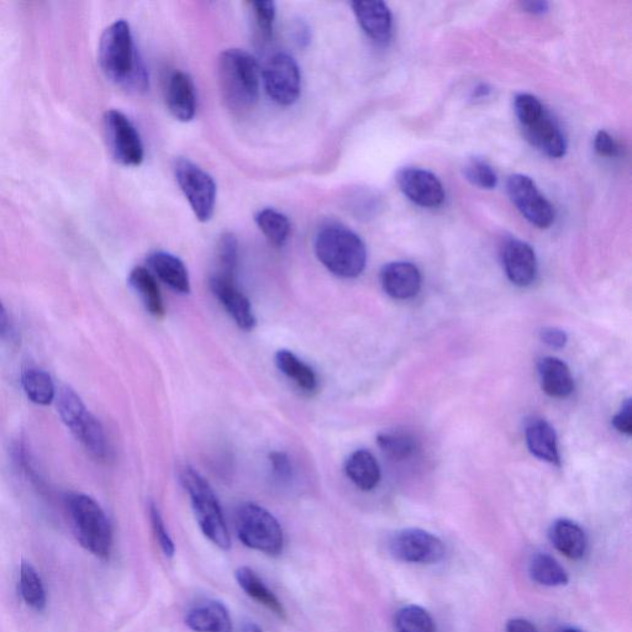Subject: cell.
Segmentation results:
<instances>
[{"instance_id": "1", "label": "cell", "mask_w": 632, "mask_h": 632, "mask_svg": "<svg viewBox=\"0 0 632 632\" xmlns=\"http://www.w3.org/2000/svg\"><path fill=\"white\" fill-rule=\"evenodd\" d=\"M99 65L104 75L120 86L142 91L149 82L125 20L115 21L105 29L99 44Z\"/></svg>"}, {"instance_id": "2", "label": "cell", "mask_w": 632, "mask_h": 632, "mask_svg": "<svg viewBox=\"0 0 632 632\" xmlns=\"http://www.w3.org/2000/svg\"><path fill=\"white\" fill-rule=\"evenodd\" d=\"M260 67L254 56L241 49L221 52L218 82L226 107L236 114L250 112L260 97Z\"/></svg>"}, {"instance_id": "3", "label": "cell", "mask_w": 632, "mask_h": 632, "mask_svg": "<svg viewBox=\"0 0 632 632\" xmlns=\"http://www.w3.org/2000/svg\"><path fill=\"white\" fill-rule=\"evenodd\" d=\"M314 247L319 261L337 277L357 278L365 271V242L344 225L330 224L321 228L316 234Z\"/></svg>"}, {"instance_id": "4", "label": "cell", "mask_w": 632, "mask_h": 632, "mask_svg": "<svg viewBox=\"0 0 632 632\" xmlns=\"http://www.w3.org/2000/svg\"><path fill=\"white\" fill-rule=\"evenodd\" d=\"M66 512L79 544L92 555L108 560L113 549V530L107 514L86 494H68Z\"/></svg>"}, {"instance_id": "5", "label": "cell", "mask_w": 632, "mask_h": 632, "mask_svg": "<svg viewBox=\"0 0 632 632\" xmlns=\"http://www.w3.org/2000/svg\"><path fill=\"white\" fill-rule=\"evenodd\" d=\"M181 482L191 500L194 516L202 533L221 550H230L231 537L217 494L207 479L192 467L181 471Z\"/></svg>"}, {"instance_id": "6", "label": "cell", "mask_w": 632, "mask_h": 632, "mask_svg": "<svg viewBox=\"0 0 632 632\" xmlns=\"http://www.w3.org/2000/svg\"><path fill=\"white\" fill-rule=\"evenodd\" d=\"M235 529L239 540L249 549L270 556L281 555L284 546L282 526L261 505L241 504L236 510Z\"/></svg>"}, {"instance_id": "7", "label": "cell", "mask_w": 632, "mask_h": 632, "mask_svg": "<svg viewBox=\"0 0 632 632\" xmlns=\"http://www.w3.org/2000/svg\"><path fill=\"white\" fill-rule=\"evenodd\" d=\"M59 412L63 423L77 437L89 454L97 460L109 457L107 435L100 421L87 409L81 397L71 388H63L59 400Z\"/></svg>"}, {"instance_id": "8", "label": "cell", "mask_w": 632, "mask_h": 632, "mask_svg": "<svg viewBox=\"0 0 632 632\" xmlns=\"http://www.w3.org/2000/svg\"><path fill=\"white\" fill-rule=\"evenodd\" d=\"M175 175L197 219L202 223L212 219L217 202V184L213 177L187 158H178Z\"/></svg>"}, {"instance_id": "9", "label": "cell", "mask_w": 632, "mask_h": 632, "mask_svg": "<svg viewBox=\"0 0 632 632\" xmlns=\"http://www.w3.org/2000/svg\"><path fill=\"white\" fill-rule=\"evenodd\" d=\"M262 81L268 97L283 107H291L299 99L302 76L291 55H273L263 67Z\"/></svg>"}, {"instance_id": "10", "label": "cell", "mask_w": 632, "mask_h": 632, "mask_svg": "<svg viewBox=\"0 0 632 632\" xmlns=\"http://www.w3.org/2000/svg\"><path fill=\"white\" fill-rule=\"evenodd\" d=\"M104 131L112 155L121 165L135 167L144 161V144L139 131L119 110H108L104 115Z\"/></svg>"}, {"instance_id": "11", "label": "cell", "mask_w": 632, "mask_h": 632, "mask_svg": "<svg viewBox=\"0 0 632 632\" xmlns=\"http://www.w3.org/2000/svg\"><path fill=\"white\" fill-rule=\"evenodd\" d=\"M507 189L510 199L523 217L540 229H547L555 221V210L542 196L535 182L528 176L509 177Z\"/></svg>"}, {"instance_id": "12", "label": "cell", "mask_w": 632, "mask_h": 632, "mask_svg": "<svg viewBox=\"0 0 632 632\" xmlns=\"http://www.w3.org/2000/svg\"><path fill=\"white\" fill-rule=\"evenodd\" d=\"M388 546L395 560L403 562L435 563L445 556V546L439 537L420 529L398 531Z\"/></svg>"}, {"instance_id": "13", "label": "cell", "mask_w": 632, "mask_h": 632, "mask_svg": "<svg viewBox=\"0 0 632 632\" xmlns=\"http://www.w3.org/2000/svg\"><path fill=\"white\" fill-rule=\"evenodd\" d=\"M397 182L405 196L423 208H437L445 202V189L434 173L408 167L399 171Z\"/></svg>"}, {"instance_id": "14", "label": "cell", "mask_w": 632, "mask_h": 632, "mask_svg": "<svg viewBox=\"0 0 632 632\" xmlns=\"http://www.w3.org/2000/svg\"><path fill=\"white\" fill-rule=\"evenodd\" d=\"M503 267L509 281L518 287H528L537 275V260L533 247L515 237L505 239L500 247Z\"/></svg>"}, {"instance_id": "15", "label": "cell", "mask_w": 632, "mask_h": 632, "mask_svg": "<svg viewBox=\"0 0 632 632\" xmlns=\"http://www.w3.org/2000/svg\"><path fill=\"white\" fill-rule=\"evenodd\" d=\"M209 286L240 329L251 331L256 328L257 320L250 300L236 286V279L213 275Z\"/></svg>"}, {"instance_id": "16", "label": "cell", "mask_w": 632, "mask_h": 632, "mask_svg": "<svg viewBox=\"0 0 632 632\" xmlns=\"http://www.w3.org/2000/svg\"><path fill=\"white\" fill-rule=\"evenodd\" d=\"M526 140L551 158H561L567 152V139L555 118L545 109L539 117L521 126Z\"/></svg>"}, {"instance_id": "17", "label": "cell", "mask_w": 632, "mask_h": 632, "mask_svg": "<svg viewBox=\"0 0 632 632\" xmlns=\"http://www.w3.org/2000/svg\"><path fill=\"white\" fill-rule=\"evenodd\" d=\"M383 291L397 300H408L418 296L421 283L419 268L410 262H392L384 266L379 275Z\"/></svg>"}, {"instance_id": "18", "label": "cell", "mask_w": 632, "mask_h": 632, "mask_svg": "<svg viewBox=\"0 0 632 632\" xmlns=\"http://www.w3.org/2000/svg\"><path fill=\"white\" fill-rule=\"evenodd\" d=\"M168 110L173 118L188 123L196 117L197 91L191 76L176 72L168 82L166 92Z\"/></svg>"}, {"instance_id": "19", "label": "cell", "mask_w": 632, "mask_h": 632, "mask_svg": "<svg viewBox=\"0 0 632 632\" xmlns=\"http://www.w3.org/2000/svg\"><path fill=\"white\" fill-rule=\"evenodd\" d=\"M352 10L358 24L378 44H386L392 36V13L388 5L383 2H354Z\"/></svg>"}, {"instance_id": "20", "label": "cell", "mask_w": 632, "mask_h": 632, "mask_svg": "<svg viewBox=\"0 0 632 632\" xmlns=\"http://www.w3.org/2000/svg\"><path fill=\"white\" fill-rule=\"evenodd\" d=\"M526 445L531 454L540 460L560 466L561 456L555 429L546 420L534 418L526 424Z\"/></svg>"}, {"instance_id": "21", "label": "cell", "mask_w": 632, "mask_h": 632, "mask_svg": "<svg viewBox=\"0 0 632 632\" xmlns=\"http://www.w3.org/2000/svg\"><path fill=\"white\" fill-rule=\"evenodd\" d=\"M147 263L154 275L173 291L181 294L191 293L189 273L181 258L168 252L157 251L147 258Z\"/></svg>"}, {"instance_id": "22", "label": "cell", "mask_w": 632, "mask_h": 632, "mask_svg": "<svg viewBox=\"0 0 632 632\" xmlns=\"http://www.w3.org/2000/svg\"><path fill=\"white\" fill-rule=\"evenodd\" d=\"M186 625L196 632H233L229 610L218 600L193 608L186 616Z\"/></svg>"}, {"instance_id": "23", "label": "cell", "mask_w": 632, "mask_h": 632, "mask_svg": "<svg viewBox=\"0 0 632 632\" xmlns=\"http://www.w3.org/2000/svg\"><path fill=\"white\" fill-rule=\"evenodd\" d=\"M542 391L552 398L570 397L574 391V381L570 367L556 357H545L537 365Z\"/></svg>"}, {"instance_id": "24", "label": "cell", "mask_w": 632, "mask_h": 632, "mask_svg": "<svg viewBox=\"0 0 632 632\" xmlns=\"http://www.w3.org/2000/svg\"><path fill=\"white\" fill-rule=\"evenodd\" d=\"M235 577L242 591L249 595L251 599L256 600L258 604L266 607L270 612L277 615L279 619H287V612L283 604L279 602L276 595L273 594L265 582L258 577V574L254 570L246 566L237 568Z\"/></svg>"}, {"instance_id": "25", "label": "cell", "mask_w": 632, "mask_h": 632, "mask_svg": "<svg viewBox=\"0 0 632 632\" xmlns=\"http://www.w3.org/2000/svg\"><path fill=\"white\" fill-rule=\"evenodd\" d=\"M550 539L552 545L571 560H579L587 551L586 533L571 520H557L550 530Z\"/></svg>"}, {"instance_id": "26", "label": "cell", "mask_w": 632, "mask_h": 632, "mask_svg": "<svg viewBox=\"0 0 632 632\" xmlns=\"http://www.w3.org/2000/svg\"><path fill=\"white\" fill-rule=\"evenodd\" d=\"M345 473L361 491L370 492L381 481V467L376 457L367 450H357L345 463Z\"/></svg>"}, {"instance_id": "27", "label": "cell", "mask_w": 632, "mask_h": 632, "mask_svg": "<svg viewBox=\"0 0 632 632\" xmlns=\"http://www.w3.org/2000/svg\"><path fill=\"white\" fill-rule=\"evenodd\" d=\"M129 283L134 291L139 294L147 312L157 319H162L166 313L165 303H163L160 288H158L152 272L145 267H135L130 272Z\"/></svg>"}, {"instance_id": "28", "label": "cell", "mask_w": 632, "mask_h": 632, "mask_svg": "<svg viewBox=\"0 0 632 632\" xmlns=\"http://www.w3.org/2000/svg\"><path fill=\"white\" fill-rule=\"evenodd\" d=\"M278 370L297 384L304 392L314 393L318 389V376L312 367L289 350H279L275 357Z\"/></svg>"}, {"instance_id": "29", "label": "cell", "mask_w": 632, "mask_h": 632, "mask_svg": "<svg viewBox=\"0 0 632 632\" xmlns=\"http://www.w3.org/2000/svg\"><path fill=\"white\" fill-rule=\"evenodd\" d=\"M529 573L531 578L542 586L558 587L568 583L565 568L547 553H536L531 558Z\"/></svg>"}, {"instance_id": "30", "label": "cell", "mask_w": 632, "mask_h": 632, "mask_svg": "<svg viewBox=\"0 0 632 632\" xmlns=\"http://www.w3.org/2000/svg\"><path fill=\"white\" fill-rule=\"evenodd\" d=\"M19 591L26 605L36 612H42L46 608L47 597L38 571L30 563L24 562L20 567Z\"/></svg>"}, {"instance_id": "31", "label": "cell", "mask_w": 632, "mask_h": 632, "mask_svg": "<svg viewBox=\"0 0 632 632\" xmlns=\"http://www.w3.org/2000/svg\"><path fill=\"white\" fill-rule=\"evenodd\" d=\"M256 224L272 245L282 247L291 235V223L286 215L275 209H262L256 214Z\"/></svg>"}, {"instance_id": "32", "label": "cell", "mask_w": 632, "mask_h": 632, "mask_svg": "<svg viewBox=\"0 0 632 632\" xmlns=\"http://www.w3.org/2000/svg\"><path fill=\"white\" fill-rule=\"evenodd\" d=\"M377 444L383 454L393 461H405L418 451V441L412 434L405 431H386L379 434Z\"/></svg>"}, {"instance_id": "33", "label": "cell", "mask_w": 632, "mask_h": 632, "mask_svg": "<svg viewBox=\"0 0 632 632\" xmlns=\"http://www.w3.org/2000/svg\"><path fill=\"white\" fill-rule=\"evenodd\" d=\"M21 384L31 402L40 405H49L55 398V384L49 373L30 368L21 376Z\"/></svg>"}, {"instance_id": "34", "label": "cell", "mask_w": 632, "mask_h": 632, "mask_svg": "<svg viewBox=\"0 0 632 632\" xmlns=\"http://www.w3.org/2000/svg\"><path fill=\"white\" fill-rule=\"evenodd\" d=\"M394 628L397 632H436L434 619L425 609L416 605L399 610L394 618Z\"/></svg>"}, {"instance_id": "35", "label": "cell", "mask_w": 632, "mask_h": 632, "mask_svg": "<svg viewBox=\"0 0 632 632\" xmlns=\"http://www.w3.org/2000/svg\"><path fill=\"white\" fill-rule=\"evenodd\" d=\"M237 266H239V241L233 234H224L220 237L217 246V271L214 275L236 279Z\"/></svg>"}, {"instance_id": "36", "label": "cell", "mask_w": 632, "mask_h": 632, "mask_svg": "<svg viewBox=\"0 0 632 632\" xmlns=\"http://www.w3.org/2000/svg\"><path fill=\"white\" fill-rule=\"evenodd\" d=\"M463 175L473 186L482 189H494L498 184L497 173L487 161L481 160V158H472L468 161L463 167Z\"/></svg>"}, {"instance_id": "37", "label": "cell", "mask_w": 632, "mask_h": 632, "mask_svg": "<svg viewBox=\"0 0 632 632\" xmlns=\"http://www.w3.org/2000/svg\"><path fill=\"white\" fill-rule=\"evenodd\" d=\"M150 520L157 544L160 546L163 555L168 558H172L176 553V545L175 542H173L170 533H168L165 520H163L161 512L158 510L155 503H151L150 505Z\"/></svg>"}, {"instance_id": "38", "label": "cell", "mask_w": 632, "mask_h": 632, "mask_svg": "<svg viewBox=\"0 0 632 632\" xmlns=\"http://www.w3.org/2000/svg\"><path fill=\"white\" fill-rule=\"evenodd\" d=\"M251 7L254 8L256 25L263 39H270L273 34V25L276 20V4L275 2H252Z\"/></svg>"}, {"instance_id": "39", "label": "cell", "mask_w": 632, "mask_h": 632, "mask_svg": "<svg viewBox=\"0 0 632 632\" xmlns=\"http://www.w3.org/2000/svg\"><path fill=\"white\" fill-rule=\"evenodd\" d=\"M514 108L521 126L529 124L544 112V105L531 94H519L515 97Z\"/></svg>"}, {"instance_id": "40", "label": "cell", "mask_w": 632, "mask_h": 632, "mask_svg": "<svg viewBox=\"0 0 632 632\" xmlns=\"http://www.w3.org/2000/svg\"><path fill=\"white\" fill-rule=\"evenodd\" d=\"M270 463L271 470L273 476H275L278 481L288 482L291 481L293 477V465L291 462V458L286 454V452L282 451H273L270 454Z\"/></svg>"}, {"instance_id": "41", "label": "cell", "mask_w": 632, "mask_h": 632, "mask_svg": "<svg viewBox=\"0 0 632 632\" xmlns=\"http://www.w3.org/2000/svg\"><path fill=\"white\" fill-rule=\"evenodd\" d=\"M594 149L597 154L603 157H615L619 155V146L607 131H599L595 135Z\"/></svg>"}, {"instance_id": "42", "label": "cell", "mask_w": 632, "mask_h": 632, "mask_svg": "<svg viewBox=\"0 0 632 632\" xmlns=\"http://www.w3.org/2000/svg\"><path fill=\"white\" fill-rule=\"evenodd\" d=\"M631 400L626 399V402L621 407L620 412L613 418V425L619 433L626 436L632 434V416H631Z\"/></svg>"}, {"instance_id": "43", "label": "cell", "mask_w": 632, "mask_h": 632, "mask_svg": "<svg viewBox=\"0 0 632 632\" xmlns=\"http://www.w3.org/2000/svg\"><path fill=\"white\" fill-rule=\"evenodd\" d=\"M541 340L551 349L560 350L567 345L568 336L561 329L545 328L541 330Z\"/></svg>"}, {"instance_id": "44", "label": "cell", "mask_w": 632, "mask_h": 632, "mask_svg": "<svg viewBox=\"0 0 632 632\" xmlns=\"http://www.w3.org/2000/svg\"><path fill=\"white\" fill-rule=\"evenodd\" d=\"M507 632H539V630L528 620L513 619L507 624Z\"/></svg>"}, {"instance_id": "45", "label": "cell", "mask_w": 632, "mask_h": 632, "mask_svg": "<svg viewBox=\"0 0 632 632\" xmlns=\"http://www.w3.org/2000/svg\"><path fill=\"white\" fill-rule=\"evenodd\" d=\"M521 7L526 13L541 15L545 14L549 10V3L547 2H524L521 3Z\"/></svg>"}, {"instance_id": "46", "label": "cell", "mask_w": 632, "mask_h": 632, "mask_svg": "<svg viewBox=\"0 0 632 632\" xmlns=\"http://www.w3.org/2000/svg\"><path fill=\"white\" fill-rule=\"evenodd\" d=\"M9 319L7 310L3 307V304L0 303V334L5 333V330L8 329Z\"/></svg>"}, {"instance_id": "47", "label": "cell", "mask_w": 632, "mask_h": 632, "mask_svg": "<svg viewBox=\"0 0 632 632\" xmlns=\"http://www.w3.org/2000/svg\"><path fill=\"white\" fill-rule=\"evenodd\" d=\"M489 92H491V89H489V87L484 86V84H482V86H479L478 88H476V91H474V97L484 98L488 96Z\"/></svg>"}, {"instance_id": "48", "label": "cell", "mask_w": 632, "mask_h": 632, "mask_svg": "<svg viewBox=\"0 0 632 632\" xmlns=\"http://www.w3.org/2000/svg\"><path fill=\"white\" fill-rule=\"evenodd\" d=\"M242 632H263V630L255 623H246Z\"/></svg>"}, {"instance_id": "49", "label": "cell", "mask_w": 632, "mask_h": 632, "mask_svg": "<svg viewBox=\"0 0 632 632\" xmlns=\"http://www.w3.org/2000/svg\"><path fill=\"white\" fill-rule=\"evenodd\" d=\"M563 632H581V631L574 630V629H567V630H565V631H563Z\"/></svg>"}]
</instances>
